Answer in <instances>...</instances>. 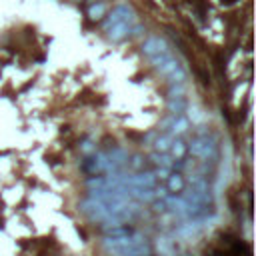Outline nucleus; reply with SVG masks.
<instances>
[{"instance_id": "f257e3e1", "label": "nucleus", "mask_w": 256, "mask_h": 256, "mask_svg": "<svg viewBox=\"0 0 256 256\" xmlns=\"http://www.w3.org/2000/svg\"><path fill=\"white\" fill-rule=\"evenodd\" d=\"M102 12H104V6H102V4H98V6H92V8H90V16H92V18H98Z\"/></svg>"}]
</instances>
